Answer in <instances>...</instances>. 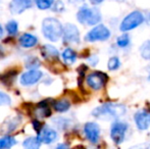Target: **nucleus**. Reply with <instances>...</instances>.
<instances>
[{"label":"nucleus","instance_id":"1","mask_svg":"<svg viewBox=\"0 0 150 149\" xmlns=\"http://www.w3.org/2000/svg\"><path fill=\"white\" fill-rule=\"evenodd\" d=\"M126 112V106L122 104L105 103L95 108L92 114L95 117H100V119H117V117H122Z\"/></svg>","mask_w":150,"mask_h":149},{"label":"nucleus","instance_id":"2","mask_svg":"<svg viewBox=\"0 0 150 149\" xmlns=\"http://www.w3.org/2000/svg\"><path fill=\"white\" fill-rule=\"evenodd\" d=\"M42 32L45 38L52 42H56L63 34V28L60 22L54 18H47L42 23Z\"/></svg>","mask_w":150,"mask_h":149},{"label":"nucleus","instance_id":"3","mask_svg":"<svg viewBox=\"0 0 150 149\" xmlns=\"http://www.w3.org/2000/svg\"><path fill=\"white\" fill-rule=\"evenodd\" d=\"M77 18L83 25L94 26L100 22L101 14L97 8H89L88 6H83L78 11Z\"/></svg>","mask_w":150,"mask_h":149},{"label":"nucleus","instance_id":"4","mask_svg":"<svg viewBox=\"0 0 150 149\" xmlns=\"http://www.w3.org/2000/svg\"><path fill=\"white\" fill-rule=\"evenodd\" d=\"M144 22V16L140 11H133L130 14L126 16L122 20V24H120V31L122 32H127V31H131L133 29L137 28L140 26L142 23Z\"/></svg>","mask_w":150,"mask_h":149},{"label":"nucleus","instance_id":"5","mask_svg":"<svg viewBox=\"0 0 150 149\" xmlns=\"http://www.w3.org/2000/svg\"><path fill=\"white\" fill-rule=\"evenodd\" d=\"M110 37V31L103 25H98L95 28H93L88 34L86 35L85 40L88 42L95 41H104Z\"/></svg>","mask_w":150,"mask_h":149},{"label":"nucleus","instance_id":"6","mask_svg":"<svg viewBox=\"0 0 150 149\" xmlns=\"http://www.w3.org/2000/svg\"><path fill=\"white\" fill-rule=\"evenodd\" d=\"M128 130V125L122 121H115L112 124L110 129V137L112 141L117 144H120L125 139L126 132Z\"/></svg>","mask_w":150,"mask_h":149},{"label":"nucleus","instance_id":"7","mask_svg":"<svg viewBox=\"0 0 150 149\" xmlns=\"http://www.w3.org/2000/svg\"><path fill=\"white\" fill-rule=\"evenodd\" d=\"M107 81V76L101 72H94L87 77V85L93 90H100Z\"/></svg>","mask_w":150,"mask_h":149},{"label":"nucleus","instance_id":"8","mask_svg":"<svg viewBox=\"0 0 150 149\" xmlns=\"http://www.w3.org/2000/svg\"><path fill=\"white\" fill-rule=\"evenodd\" d=\"M63 41L67 44H78L80 42V32L75 25L67 24L63 28Z\"/></svg>","mask_w":150,"mask_h":149},{"label":"nucleus","instance_id":"9","mask_svg":"<svg viewBox=\"0 0 150 149\" xmlns=\"http://www.w3.org/2000/svg\"><path fill=\"white\" fill-rule=\"evenodd\" d=\"M42 76V72H40L39 70H36V68H32V70H29L28 72L24 73L22 76H21V84L23 86H32L35 85L37 82H39L41 80Z\"/></svg>","mask_w":150,"mask_h":149},{"label":"nucleus","instance_id":"10","mask_svg":"<svg viewBox=\"0 0 150 149\" xmlns=\"http://www.w3.org/2000/svg\"><path fill=\"white\" fill-rule=\"evenodd\" d=\"M84 133L91 143H97L100 136V128L95 123H87L84 127Z\"/></svg>","mask_w":150,"mask_h":149},{"label":"nucleus","instance_id":"11","mask_svg":"<svg viewBox=\"0 0 150 149\" xmlns=\"http://www.w3.org/2000/svg\"><path fill=\"white\" fill-rule=\"evenodd\" d=\"M31 7L32 0H11L9 4L10 12L13 14H20Z\"/></svg>","mask_w":150,"mask_h":149},{"label":"nucleus","instance_id":"12","mask_svg":"<svg viewBox=\"0 0 150 149\" xmlns=\"http://www.w3.org/2000/svg\"><path fill=\"white\" fill-rule=\"evenodd\" d=\"M135 121L139 130H146L150 126V112L140 110L135 114Z\"/></svg>","mask_w":150,"mask_h":149},{"label":"nucleus","instance_id":"13","mask_svg":"<svg viewBox=\"0 0 150 149\" xmlns=\"http://www.w3.org/2000/svg\"><path fill=\"white\" fill-rule=\"evenodd\" d=\"M39 136L41 138L42 142L45 144H51L52 142H54L57 139V133L53 129L48 127L43 128L39 133Z\"/></svg>","mask_w":150,"mask_h":149},{"label":"nucleus","instance_id":"14","mask_svg":"<svg viewBox=\"0 0 150 149\" xmlns=\"http://www.w3.org/2000/svg\"><path fill=\"white\" fill-rule=\"evenodd\" d=\"M35 114L38 117H49L51 115V109L47 99L38 103V106L35 108Z\"/></svg>","mask_w":150,"mask_h":149},{"label":"nucleus","instance_id":"15","mask_svg":"<svg viewBox=\"0 0 150 149\" xmlns=\"http://www.w3.org/2000/svg\"><path fill=\"white\" fill-rule=\"evenodd\" d=\"M41 53L46 60H57L58 51L52 45H44L41 49Z\"/></svg>","mask_w":150,"mask_h":149},{"label":"nucleus","instance_id":"16","mask_svg":"<svg viewBox=\"0 0 150 149\" xmlns=\"http://www.w3.org/2000/svg\"><path fill=\"white\" fill-rule=\"evenodd\" d=\"M21 46L24 48H32L38 43V38L32 34L26 33V34L22 35L18 39Z\"/></svg>","mask_w":150,"mask_h":149},{"label":"nucleus","instance_id":"17","mask_svg":"<svg viewBox=\"0 0 150 149\" xmlns=\"http://www.w3.org/2000/svg\"><path fill=\"white\" fill-rule=\"evenodd\" d=\"M43 143L40 138V136H36V137H29L27 138L26 140L24 141L23 143V146L25 148H28V149H38L41 146V144Z\"/></svg>","mask_w":150,"mask_h":149},{"label":"nucleus","instance_id":"18","mask_svg":"<svg viewBox=\"0 0 150 149\" xmlns=\"http://www.w3.org/2000/svg\"><path fill=\"white\" fill-rule=\"evenodd\" d=\"M53 105V108L58 112H65L69 109L71 107V102L67 99H59L56 100L52 103Z\"/></svg>","mask_w":150,"mask_h":149},{"label":"nucleus","instance_id":"19","mask_svg":"<svg viewBox=\"0 0 150 149\" xmlns=\"http://www.w3.org/2000/svg\"><path fill=\"white\" fill-rule=\"evenodd\" d=\"M61 56H62V59L64 60L67 64H73L77 59V54L71 48H67V49L63 50Z\"/></svg>","mask_w":150,"mask_h":149},{"label":"nucleus","instance_id":"20","mask_svg":"<svg viewBox=\"0 0 150 149\" xmlns=\"http://www.w3.org/2000/svg\"><path fill=\"white\" fill-rule=\"evenodd\" d=\"M16 71H9V72H7L6 74L2 75L0 77V81L5 86H10L12 84V82H13V80L16 79Z\"/></svg>","mask_w":150,"mask_h":149},{"label":"nucleus","instance_id":"21","mask_svg":"<svg viewBox=\"0 0 150 149\" xmlns=\"http://www.w3.org/2000/svg\"><path fill=\"white\" fill-rule=\"evenodd\" d=\"M16 144V139L11 136H5L0 139V148H10Z\"/></svg>","mask_w":150,"mask_h":149},{"label":"nucleus","instance_id":"22","mask_svg":"<svg viewBox=\"0 0 150 149\" xmlns=\"http://www.w3.org/2000/svg\"><path fill=\"white\" fill-rule=\"evenodd\" d=\"M140 53L144 59L150 60V41H146L142 44L140 48Z\"/></svg>","mask_w":150,"mask_h":149},{"label":"nucleus","instance_id":"23","mask_svg":"<svg viewBox=\"0 0 150 149\" xmlns=\"http://www.w3.org/2000/svg\"><path fill=\"white\" fill-rule=\"evenodd\" d=\"M37 7L41 10H45L50 8L54 4V0H35Z\"/></svg>","mask_w":150,"mask_h":149},{"label":"nucleus","instance_id":"24","mask_svg":"<svg viewBox=\"0 0 150 149\" xmlns=\"http://www.w3.org/2000/svg\"><path fill=\"white\" fill-rule=\"evenodd\" d=\"M5 28H6V31H7L8 34L11 35V36H13V35H16V33H18V25L16 20H9V22L6 24Z\"/></svg>","mask_w":150,"mask_h":149},{"label":"nucleus","instance_id":"25","mask_svg":"<svg viewBox=\"0 0 150 149\" xmlns=\"http://www.w3.org/2000/svg\"><path fill=\"white\" fill-rule=\"evenodd\" d=\"M117 43L120 47H127V46L129 45V43H130V37L127 34L122 35V36H120L117 38Z\"/></svg>","mask_w":150,"mask_h":149},{"label":"nucleus","instance_id":"26","mask_svg":"<svg viewBox=\"0 0 150 149\" xmlns=\"http://www.w3.org/2000/svg\"><path fill=\"white\" fill-rule=\"evenodd\" d=\"M120 62V59L119 57H111L110 59L108 60V62H107V66H108V68L110 71H115L117 70V68H119Z\"/></svg>","mask_w":150,"mask_h":149},{"label":"nucleus","instance_id":"27","mask_svg":"<svg viewBox=\"0 0 150 149\" xmlns=\"http://www.w3.org/2000/svg\"><path fill=\"white\" fill-rule=\"evenodd\" d=\"M11 103V98L4 92L0 91V105H10Z\"/></svg>","mask_w":150,"mask_h":149},{"label":"nucleus","instance_id":"28","mask_svg":"<svg viewBox=\"0 0 150 149\" xmlns=\"http://www.w3.org/2000/svg\"><path fill=\"white\" fill-rule=\"evenodd\" d=\"M39 66H40V61L36 57L30 58L26 64V66L28 68H30V70H32V68H37Z\"/></svg>","mask_w":150,"mask_h":149},{"label":"nucleus","instance_id":"29","mask_svg":"<svg viewBox=\"0 0 150 149\" xmlns=\"http://www.w3.org/2000/svg\"><path fill=\"white\" fill-rule=\"evenodd\" d=\"M63 8H64V6H63V4L61 3V1H56L54 2V11H62Z\"/></svg>","mask_w":150,"mask_h":149},{"label":"nucleus","instance_id":"30","mask_svg":"<svg viewBox=\"0 0 150 149\" xmlns=\"http://www.w3.org/2000/svg\"><path fill=\"white\" fill-rule=\"evenodd\" d=\"M33 127H34V129H35V131H37L38 133H40L41 132V130H42V124L40 123L39 121H33Z\"/></svg>","mask_w":150,"mask_h":149},{"label":"nucleus","instance_id":"31","mask_svg":"<svg viewBox=\"0 0 150 149\" xmlns=\"http://www.w3.org/2000/svg\"><path fill=\"white\" fill-rule=\"evenodd\" d=\"M102 1H103V0H90L91 4H93V5H97V4L101 3Z\"/></svg>","mask_w":150,"mask_h":149},{"label":"nucleus","instance_id":"32","mask_svg":"<svg viewBox=\"0 0 150 149\" xmlns=\"http://www.w3.org/2000/svg\"><path fill=\"white\" fill-rule=\"evenodd\" d=\"M67 147H69L67 144H60V145L57 146V148H67Z\"/></svg>","mask_w":150,"mask_h":149},{"label":"nucleus","instance_id":"33","mask_svg":"<svg viewBox=\"0 0 150 149\" xmlns=\"http://www.w3.org/2000/svg\"><path fill=\"white\" fill-rule=\"evenodd\" d=\"M2 36H3V29H2L1 25H0V38H1Z\"/></svg>","mask_w":150,"mask_h":149},{"label":"nucleus","instance_id":"34","mask_svg":"<svg viewBox=\"0 0 150 149\" xmlns=\"http://www.w3.org/2000/svg\"><path fill=\"white\" fill-rule=\"evenodd\" d=\"M1 56H3V49H2V47L0 46V57Z\"/></svg>","mask_w":150,"mask_h":149},{"label":"nucleus","instance_id":"35","mask_svg":"<svg viewBox=\"0 0 150 149\" xmlns=\"http://www.w3.org/2000/svg\"><path fill=\"white\" fill-rule=\"evenodd\" d=\"M148 80H150V66H148Z\"/></svg>","mask_w":150,"mask_h":149},{"label":"nucleus","instance_id":"36","mask_svg":"<svg viewBox=\"0 0 150 149\" xmlns=\"http://www.w3.org/2000/svg\"><path fill=\"white\" fill-rule=\"evenodd\" d=\"M71 1H83V0H71Z\"/></svg>","mask_w":150,"mask_h":149},{"label":"nucleus","instance_id":"37","mask_svg":"<svg viewBox=\"0 0 150 149\" xmlns=\"http://www.w3.org/2000/svg\"><path fill=\"white\" fill-rule=\"evenodd\" d=\"M117 1H122V0H117Z\"/></svg>","mask_w":150,"mask_h":149}]
</instances>
